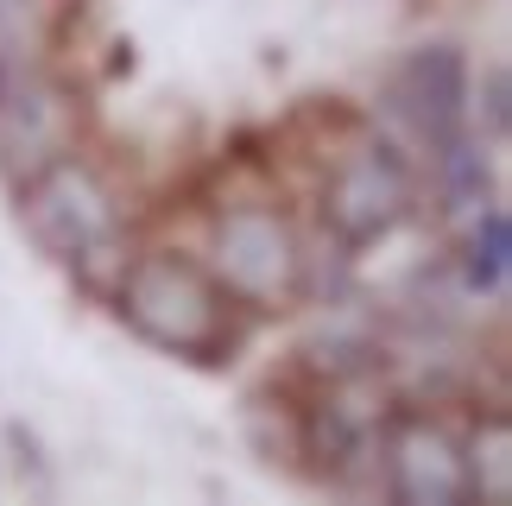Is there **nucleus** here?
<instances>
[{"label":"nucleus","instance_id":"1a4fd4ad","mask_svg":"<svg viewBox=\"0 0 512 506\" xmlns=\"http://www.w3.org/2000/svg\"><path fill=\"white\" fill-rule=\"evenodd\" d=\"M468 127L494 152L506 146V64H487L475 83H468Z\"/></svg>","mask_w":512,"mask_h":506},{"label":"nucleus","instance_id":"0eeeda50","mask_svg":"<svg viewBox=\"0 0 512 506\" xmlns=\"http://www.w3.org/2000/svg\"><path fill=\"white\" fill-rule=\"evenodd\" d=\"M468 83H475V70H468L462 45H449V38L411 45L386 70V114L418 140V152H437L462 133H475L468 127Z\"/></svg>","mask_w":512,"mask_h":506},{"label":"nucleus","instance_id":"f257e3e1","mask_svg":"<svg viewBox=\"0 0 512 506\" xmlns=\"http://www.w3.org/2000/svg\"><path fill=\"white\" fill-rule=\"evenodd\" d=\"M114 317H121L133 336L159 355L196 361V367H222L234 361V348L247 342V310L215 285V272L196 260V253L177 247H146L127 253L121 272L108 285Z\"/></svg>","mask_w":512,"mask_h":506},{"label":"nucleus","instance_id":"9d476101","mask_svg":"<svg viewBox=\"0 0 512 506\" xmlns=\"http://www.w3.org/2000/svg\"><path fill=\"white\" fill-rule=\"evenodd\" d=\"M0 51H45V0H0Z\"/></svg>","mask_w":512,"mask_h":506},{"label":"nucleus","instance_id":"7ed1b4c3","mask_svg":"<svg viewBox=\"0 0 512 506\" xmlns=\"http://www.w3.org/2000/svg\"><path fill=\"white\" fill-rule=\"evenodd\" d=\"M203 266L247 317H285L304 304V228L266 197L215 203Z\"/></svg>","mask_w":512,"mask_h":506},{"label":"nucleus","instance_id":"423d86ee","mask_svg":"<svg viewBox=\"0 0 512 506\" xmlns=\"http://www.w3.org/2000/svg\"><path fill=\"white\" fill-rule=\"evenodd\" d=\"M373 494L405 506H456L468 500V450L462 431L430 405H392L373 450Z\"/></svg>","mask_w":512,"mask_h":506},{"label":"nucleus","instance_id":"39448f33","mask_svg":"<svg viewBox=\"0 0 512 506\" xmlns=\"http://www.w3.org/2000/svg\"><path fill=\"white\" fill-rule=\"evenodd\" d=\"M83 102L45 64V51H0V184H26L32 171L76 152Z\"/></svg>","mask_w":512,"mask_h":506},{"label":"nucleus","instance_id":"20e7f679","mask_svg":"<svg viewBox=\"0 0 512 506\" xmlns=\"http://www.w3.org/2000/svg\"><path fill=\"white\" fill-rule=\"evenodd\" d=\"M418 197H424V178H418V165H411V152L392 140V133L354 127L348 140L329 152L323 190H317V228H329L342 247L367 253V247L392 241L418 216Z\"/></svg>","mask_w":512,"mask_h":506},{"label":"nucleus","instance_id":"6e6552de","mask_svg":"<svg viewBox=\"0 0 512 506\" xmlns=\"http://www.w3.org/2000/svg\"><path fill=\"white\" fill-rule=\"evenodd\" d=\"M449 266H456V279L475 291L481 304H500L506 285H512V216L506 203H481L475 216L456 228V253H449Z\"/></svg>","mask_w":512,"mask_h":506},{"label":"nucleus","instance_id":"f03ea898","mask_svg":"<svg viewBox=\"0 0 512 506\" xmlns=\"http://www.w3.org/2000/svg\"><path fill=\"white\" fill-rule=\"evenodd\" d=\"M13 216L26 228V241L51 266H64L76 285L89 291L114 285V272L127 260V203L95 159L64 152L45 171H32L26 184H13Z\"/></svg>","mask_w":512,"mask_h":506}]
</instances>
